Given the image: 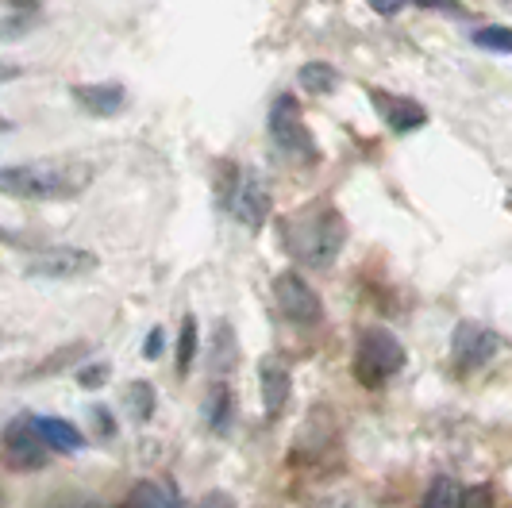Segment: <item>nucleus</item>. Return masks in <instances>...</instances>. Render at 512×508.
I'll list each match as a JSON object with an SVG mask.
<instances>
[{
  "mask_svg": "<svg viewBox=\"0 0 512 508\" xmlns=\"http://www.w3.org/2000/svg\"><path fill=\"white\" fill-rule=\"evenodd\" d=\"M270 139L289 162H316V139L301 120L297 97H278V104L270 108Z\"/></svg>",
  "mask_w": 512,
  "mask_h": 508,
  "instance_id": "20e7f679",
  "label": "nucleus"
},
{
  "mask_svg": "<svg viewBox=\"0 0 512 508\" xmlns=\"http://www.w3.org/2000/svg\"><path fill=\"white\" fill-rule=\"evenodd\" d=\"M124 85L116 81H104V85H74V101L81 108H89L93 116H116L124 108Z\"/></svg>",
  "mask_w": 512,
  "mask_h": 508,
  "instance_id": "f8f14e48",
  "label": "nucleus"
},
{
  "mask_svg": "<svg viewBox=\"0 0 512 508\" xmlns=\"http://www.w3.org/2000/svg\"><path fill=\"white\" fill-rule=\"evenodd\" d=\"M128 408L135 420H151L154 416V389L147 381H131L128 385Z\"/></svg>",
  "mask_w": 512,
  "mask_h": 508,
  "instance_id": "412c9836",
  "label": "nucleus"
},
{
  "mask_svg": "<svg viewBox=\"0 0 512 508\" xmlns=\"http://www.w3.org/2000/svg\"><path fill=\"white\" fill-rule=\"evenodd\" d=\"M143 355H147V358H158V355H162V331H158V328H154L151 335H147V343H143Z\"/></svg>",
  "mask_w": 512,
  "mask_h": 508,
  "instance_id": "b1692460",
  "label": "nucleus"
},
{
  "mask_svg": "<svg viewBox=\"0 0 512 508\" xmlns=\"http://www.w3.org/2000/svg\"><path fill=\"white\" fill-rule=\"evenodd\" d=\"M101 262L97 254L85 251V247H43L27 258V274L31 278H47V281H70V278H85L93 274Z\"/></svg>",
  "mask_w": 512,
  "mask_h": 508,
  "instance_id": "423d86ee",
  "label": "nucleus"
},
{
  "mask_svg": "<svg viewBox=\"0 0 512 508\" xmlns=\"http://www.w3.org/2000/svg\"><path fill=\"white\" fill-rule=\"evenodd\" d=\"M370 8H374V12H382V16H393V12H401V8H405V0H370Z\"/></svg>",
  "mask_w": 512,
  "mask_h": 508,
  "instance_id": "393cba45",
  "label": "nucleus"
},
{
  "mask_svg": "<svg viewBox=\"0 0 512 508\" xmlns=\"http://www.w3.org/2000/svg\"><path fill=\"white\" fill-rule=\"evenodd\" d=\"M35 428L47 439V447L58 451V455H74L85 447V435L77 432L70 420H58V416H35Z\"/></svg>",
  "mask_w": 512,
  "mask_h": 508,
  "instance_id": "ddd939ff",
  "label": "nucleus"
},
{
  "mask_svg": "<svg viewBox=\"0 0 512 508\" xmlns=\"http://www.w3.org/2000/svg\"><path fill=\"white\" fill-rule=\"evenodd\" d=\"M104 378H108V370H104V366H93V370H81V374H77V381H81L85 389H97V385H104Z\"/></svg>",
  "mask_w": 512,
  "mask_h": 508,
  "instance_id": "5701e85b",
  "label": "nucleus"
},
{
  "mask_svg": "<svg viewBox=\"0 0 512 508\" xmlns=\"http://www.w3.org/2000/svg\"><path fill=\"white\" fill-rule=\"evenodd\" d=\"M62 508H97L93 501H70V505H62Z\"/></svg>",
  "mask_w": 512,
  "mask_h": 508,
  "instance_id": "cd10ccee",
  "label": "nucleus"
},
{
  "mask_svg": "<svg viewBox=\"0 0 512 508\" xmlns=\"http://www.w3.org/2000/svg\"><path fill=\"white\" fill-rule=\"evenodd\" d=\"M405 347L397 343V335H389L385 328H366L359 339V358H355V374L362 385H382L393 374L405 370Z\"/></svg>",
  "mask_w": 512,
  "mask_h": 508,
  "instance_id": "7ed1b4c3",
  "label": "nucleus"
},
{
  "mask_svg": "<svg viewBox=\"0 0 512 508\" xmlns=\"http://www.w3.org/2000/svg\"><path fill=\"white\" fill-rule=\"evenodd\" d=\"M197 508H231V497H224V493H208L205 501H197Z\"/></svg>",
  "mask_w": 512,
  "mask_h": 508,
  "instance_id": "a878e982",
  "label": "nucleus"
},
{
  "mask_svg": "<svg viewBox=\"0 0 512 508\" xmlns=\"http://www.w3.org/2000/svg\"><path fill=\"white\" fill-rule=\"evenodd\" d=\"M193 358H197V320H193V316H185L181 335H178V374H189Z\"/></svg>",
  "mask_w": 512,
  "mask_h": 508,
  "instance_id": "aec40b11",
  "label": "nucleus"
},
{
  "mask_svg": "<svg viewBox=\"0 0 512 508\" xmlns=\"http://www.w3.org/2000/svg\"><path fill=\"white\" fill-rule=\"evenodd\" d=\"M474 47H482V51L509 54L512 51V27H501V24L478 27V31H474Z\"/></svg>",
  "mask_w": 512,
  "mask_h": 508,
  "instance_id": "6ab92c4d",
  "label": "nucleus"
},
{
  "mask_svg": "<svg viewBox=\"0 0 512 508\" xmlns=\"http://www.w3.org/2000/svg\"><path fill=\"white\" fill-rule=\"evenodd\" d=\"M497 347H501V335L486 324H478V320H462L455 335H451V355L459 362L462 370H478V366H486L489 358L497 355Z\"/></svg>",
  "mask_w": 512,
  "mask_h": 508,
  "instance_id": "1a4fd4ad",
  "label": "nucleus"
},
{
  "mask_svg": "<svg viewBox=\"0 0 512 508\" xmlns=\"http://www.w3.org/2000/svg\"><path fill=\"white\" fill-rule=\"evenodd\" d=\"M128 508H181V505L178 497H174V489H166V485L158 482H139L131 489Z\"/></svg>",
  "mask_w": 512,
  "mask_h": 508,
  "instance_id": "2eb2a0df",
  "label": "nucleus"
},
{
  "mask_svg": "<svg viewBox=\"0 0 512 508\" xmlns=\"http://www.w3.org/2000/svg\"><path fill=\"white\" fill-rule=\"evenodd\" d=\"M39 16V0H4V39L12 43Z\"/></svg>",
  "mask_w": 512,
  "mask_h": 508,
  "instance_id": "4468645a",
  "label": "nucleus"
},
{
  "mask_svg": "<svg viewBox=\"0 0 512 508\" xmlns=\"http://www.w3.org/2000/svg\"><path fill=\"white\" fill-rule=\"evenodd\" d=\"M258 381H262V408L266 416H282L285 405H289V366L282 358H262V370H258Z\"/></svg>",
  "mask_w": 512,
  "mask_h": 508,
  "instance_id": "9d476101",
  "label": "nucleus"
},
{
  "mask_svg": "<svg viewBox=\"0 0 512 508\" xmlns=\"http://www.w3.org/2000/svg\"><path fill=\"white\" fill-rule=\"evenodd\" d=\"M228 416H231V393H228V385H212V389H208V401H205L208 428L224 432V428H228Z\"/></svg>",
  "mask_w": 512,
  "mask_h": 508,
  "instance_id": "a211bd4d",
  "label": "nucleus"
},
{
  "mask_svg": "<svg viewBox=\"0 0 512 508\" xmlns=\"http://www.w3.org/2000/svg\"><path fill=\"white\" fill-rule=\"evenodd\" d=\"M462 489L455 478H436V482L428 485V493H424V505L420 508H462Z\"/></svg>",
  "mask_w": 512,
  "mask_h": 508,
  "instance_id": "f3484780",
  "label": "nucleus"
},
{
  "mask_svg": "<svg viewBox=\"0 0 512 508\" xmlns=\"http://www.w3.org/2000/svg\"><path fill=\"white\" fill-rule=\"evenodd\" d=\"M416 4H424V8H459V0H416Z\"/></svg>",
  "mask_w": 512,
  "mask_h": 508,
  "instance_id": "bb28decb",
  "label": "nucleus"
},
{
  "mask_svg": "<svg viewBox=\"0 0 512 508\" xmlns=\"http://www.w3.org/2000/svg\"><path fill=\"white\" fill-rule=\"evenodd\" d=\"M374 108L382 112V120L393 127V131H416V127L428 124V112L416 101H409V97H389V93H378V89H374Z\"/></svg>",
  "mask_w": 512,
  "mask_h": 508,
  "instance_id": "9b49d317",
  "label": "nucleus"
},
{
  "mask_svg": "<svg viewBox=\"0 0 512 508\" xmlns=\"http://www.w3.org/2000/svg\"><path fill=\"white\" fill-rule=\"evenodd\" d=\"M270 208H274V193H270V181L262 178L258 170H243L235 185H231L228 212L235 216V224L258 231L270 220Z\"/></svg>",
  "mask_w": 512,
  "mask_h": 508,
  "instance_id": "39448f33",
  "label": "nucleus"
},
{
  "mask_svg": "<svg viewBox=\"0 0 512 508\" xmlns=\"http://www.w3.org/2000/svg\"><path fill=\"white\" fill-rule=\"evenodd\" d=\"M282 239L293 258H301L312 270H324L343 251L347 224L335 208H301L297 216L282 220Z\"/></svg>",
  "mask_w": 512,
  "mask_h": 508,
  "instance_id": "f03ea898",
  "label": "nucleus"
},
{
  "mask_svg": "<svg viewBox=\"0 0 512 508\" xmlns=\"http://www.w3.org/2000/svg\"><path fill=\"white\" fill-rule=\"evenodd\" d=\"M93 181V170L85 162H24L4 166L0 185L16 201H70Z\"/></svg>",
  "mask_w": 512,
  "mask_h": 508,
  "instance_id": "f257e3e1",
  "label": "nucleus"
},
{
  "mask_svg": "<svg viewBox=\"0 0 512 508\" xmlns=\"http://www.w3.org/2000/svg\"><path fill=\"white\" fill-rule=\"evenodd\" d=\"M124 508H128V505H124Z\"/></svg>",
  "mask_w": 512,
  "mask_h": 508,
  "instance_id": "c85d7f7f",
  "label": "nucleus"
},
{
  "mask_svg": "<svg viewBox=\"0 0 512 508\" xmlns=\"http://www.w3.org/2000/svg\"><path fill=\"white\" fill-rule=\"evenodd\" d=\"M4 455H8V466L12 470H39L47 466V439L35 428V416H24V420H12L4 428Z\"/></svg>",
  "mask_w": 512,
  "mask_h": 508,
  "instance_id": "6e6552de",
  "label": "nucleus"
},
{
  "mask_svg": "<svg viewBox=\"0 0 512 508\" xmlns=\"http://www.w3.org/2000/svg\"><path fill=\"white\" fill-rule=\"evenodd\" d=\"M274 301L282 308V316L297 328H316L320 316H324V305H320V293L308 285L301 274L285 270L274 278Z\"/></svg>",
  "mask_w": 512,
  "mask_h": 508,
  "instance_id": "0eeeda50",
  "label": "nucleus"
},
{
  "mask_svg": "<svg viewBox=\"0 0 512 508\" xmlns=\"http://www.w3.org/2000/svg\"><path fill=\"white\" fill-rule=\"evenodd\" d=\"M297 81L305 85L308 93L324 97V93H332L335 85H339V74H335V66H328V62H305L301 74H297Z\"/></svg>",
  "mask_w": 512,
  "mask_h": 508,
  "instance_id": "dca6fc26",
  "label": "nucleus"
},
{
  "mask_svg": "<svg viewBox=\"0 0 512 508\" xmlns=\"http://www.w3.org/2000/svg\"><path fill=\"white\" fill-rule=\"evenodd\" d=\"M462 508H497L493 489H489V485H470V489L462 493Z\"/></svg>",
  "mask_w": 512,
  "mask_h": 508,
  "instance_id": "4be33fe9",
  "label": "nucleus"
}]
</instances>
